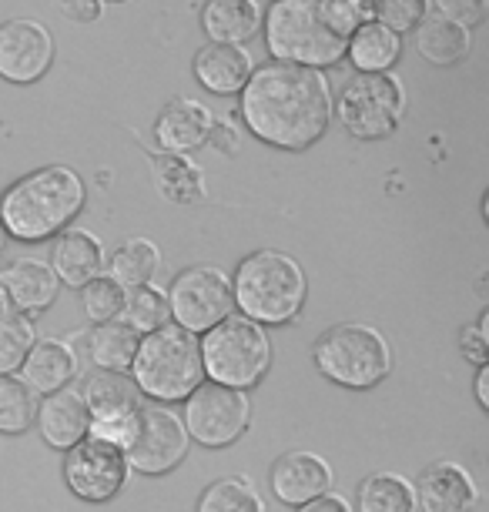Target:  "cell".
<instances>
[{"label":"cell","instance_id":"83f0119b","mask_svg":"<svg viewBox=\"0 0 489 512\" xmlns=\"http://www.w3.org/2000/svg\"><path fill=\"white\" fill-rule=\"evenodd\" d=\"M138 342L141 335H134L121 318L118 322L94 325L88 332V359L101 372H128L134 352H138Z\"/></svg>","mask_w":489,"mask_h":512},{"label":"cell","instance_id":"e0dca14e","mask_svg":"<svg viewBox=\"0 0 489 512\" xmlns=\"http://www.w3.org/2000/svg\"><path fill=\"white\" fill-rule=\"evenodd\" d=\"M0 288L7 295V305L14 308L17 315L37 318L44 315L47 308L57 302L61 295V282L51 272V265L41 262V258H14L11 265L0 272Z\"/></svg>","mask_w":489,"mask_h":512},{"label":"cell","instance_id":"d6986e66","mask_svg":"<svg viewBox=\"0 0 489 512\" xmlns=\"http://www.w3.org/2000/svg\"><path fill=\"white\" fill-rule=\"evenodd\" d=\"M78 372L81 362L71 342H64V338H37L31 352L24 355L21 369H17V379L34 395H51L67 389L78 379Z\"/></svg>","mask_w":489,"mask_h":512},{"label":"cell","instance_id":"d590c367","mask_svg":"<svg viewBox=\"0 0 489 512\" xmlns=\"http://www.w3.org/2000/svg\"><path fill=\"white\" fill-rule=\"evenodd\" d=\"M459 352L473 365L489 362V308L479 312L476 322H466L459 328Z\"/></svg>","mask_w":489,"mask_h":512},{"label":"cell","instance_id":"6da1fadb","mask_svg":"<svg viewBox=\"0 0 489 512\" xmlns=\"http://www.w3.org/2000/svg\"><path fill=\"white\" fill-rule=\"evenodd\" d=\"M238 98L248 134L278 151H309L332 124V84L312 67L268 61L252 71Z\"/></svg>","mask_w":489,"mask_h":512},{"label":"cell","instance_id":"2e32d148","mask_svg":"<svg viewBox=\"0 0 489 512\" xmlns=\"http://www.w3.org/2000/svg\"><path fill=\"white\" fill-rule=\"evenodd\" d=\"M412 489H416V509L423 512H473L479 506L476 476L453 459L426 466L412 482Z\"/></svg>","mask_w":489,"mask_h":512},{"label":"cell","instance_id":"f6af8a7d","mask_svg":"<svg viewBox=\"0 0 489 512\" xmlns=\"http://www.w3.org/2000/svg\"><path fill=\"white\" fill-rule=\"evenodd\" d=\"M108 4H128V0H108Z\"/></svg>","mask_w":489,"mask_h":512},{"label":"cell","instance_id":"4dcf8cb0","mask_svg":"<svg viewBox=\"0 0 489 512\" xmlns=\"http://www.w3.org/2000/svg\"><path fill=\"white\" fill-rule=\"evenodd\" d=\"M121 322L131 328L134 335H151L158 328H165L171 322V308H168V295L165 288L148 282L141 288H131L124 295V312H121Z\"/></svg>","mask_w":489,"mask_h":512},{"label":"cell","instance_id":"1f68e13d","mask_svg":"<svg viewBox=\"0 0 489 512\" xmlns=\"http://www.w3.org/2000/svg\"><path fill=\"white\" fill-rule=\"evenodd\" d=\"M37 399L17 375H0V436H24L34 429Z\"/></svg>","mask_w":489,"mask_h":512},{"label":"cell","instance_id":"f546056e","mask_svg":"<svg viewBox=\"0 0 489 512\" xmlns=\"http://www.w3.org/2000/svg\"><path fill=\"white\" fill-rule=\"evenodd\" d=\"M195 512H268V502L248 476H225L208 482Z\"/></svg>","mask_w":489,"mask_h":512},{"label":"cell","instance_id":"ffe728a7","mask_svg":"<svg viewBox=\"0 0 489 512\" xmlns=\"http://www.w3.org/2000/svg\"><path fill=\"white\" fill-rule=\"evenodd\" d=\"M215 128V114L205 104L191 101V98H171L161 108L155 121V141L158 151L168 154H191L198 148H205Z\"/></svg>","mask_w":489,"mask_h":512},{"label":"cell","instance_id":"9c48e42d","mask_svg":"<svg viewBox=\"0 0 489 512\" xmlns=\"http://www.w3.org/2000/svg\"><path fill=\"white\" fill-rule=\"evenodd\" d=\"M81 399L88 405V436L108 446L128 452L141 425L145 395L131 382L128 372H101L94 369L81 382Z\"/></svg>","mask_w":489,"mask_h":512},{"label":"cell","instance_id":"e575fe53","mask_svg":"<svg viewBox=\"0 0 489 512\" xmlns=\"http://www.w3.org/2000/svg\"><path fill=\"white\" fill-rule=\"evenodd\" d=\"M426 14H429V0H376L372 21H379L382 27H389V31H396L402 37L416 31Z\"/></svg>","mask_w":489,"mask_h":512},{"label":"cell","instance_id":"ab89813d","mask_svg":"<svg viewBox=\"0 0 489 512\" xmlns=\"http://www.w3.org/2000/svg\"><path fill=\"white\" fill-rule=\"evenodd\" d=\"M208 141H215V148L222 151V154H235L238 151V134H235V128L228 121H218L215 118L212 138H208Z\"/></svg>","mask_w":489,"mask_h":512},{"label":"cell","instance_id":"8fae6325","mask_svg":"<svg viewBox=\"0 0 489 512\" xmlns=\"http://www.w3.org/2000/svg\"><path fill=\"white\" fill-rule=\"evenodd\" d=\"M188 439L201 449H228L252 425V399L248 392L225 389L215 382H201L185 399L181 412Z\"/></svg>","mask_w":489,"mask_h":512},{"label":"cell","instance_id":"7402d4cb","mask_svg":"<svg viewBox=\"0 0 489 512\" xmlns=\"http://www.w3.org/2000/svg\"><path fill=\"white\" fill-rule=\"evenodd\" d=\"M195 81L215 98H232L242 94L248 77L255 71V61L245 47H228V44H205L195 54Z\"/></svg>","mask_w":489,"mask_h":512},{"label":"cell","instance_id":"f1b7e54d","mask_svg":"<svg viewBox=\"0 0 489 512\" xmlns=\"http://www.w3.org/2000/svg\"><path fill=\"white\" fill-rule=\"evenodd\" d=\"M359 512H416V489L399 472H372L356 492Z\"/></svg>","mask_w":489,"mask_h":512},{"label":"cell","instance_id":"4fadbf2b","mask_svg":"<svg viewBox=\"0 0 489 512\" xmlns=\"http://www.w3.org/2000/svg\"><path fill=\"white\" fill-rule=\"evenodd\" d=\"M131 469L121 449L108 446L98 439H81L74 449L64 452V482L74 499L91 502V506H104L111 502L128 482Z\"/></svg>","mask_w":489,"mask_h":512},{"label":"cell","instance_id":"4316f807","mask_svg":"<svg viewBox=\"0 0 489 512\" xmlns=\"http://www.w3.org/2000/svg\"><path fill=\"white\" fill-rule=\"evenodd\" d=\"M158 268H161V251H158L155 241L128 238L124 245L114 248V255L104 262V275L114 278L124 292H131V288L155 282Z\"/></svg>","mask_w":489,"mask_h":512},{"label":"cell","instance_id":"60d3db41","mask_svg":"<svg viewBox=\"0 0 489 512\" xmlns=\"http://www.w3.org/2000/svg\"><path fill=\"white\" fill-rule=\"evenodd\" d=\"M476 402H479V409L489 412V362L476 365Z\"/></svg>","mask_w":489,"mask_h":512},{"label":"cell","instance_id":"ac0fdd59","mask_svg":"<svg viewBox=\"0 0 489 512\" xmlns=\"http://www.w3.org/2000/svg\"><path fill=\"white\" fill-rule=\"evenodd\" d=\"M104 241L88 228H67L57 235L51 245V272L57 275V282L64 288H81L94 282L98 275H104Z\"/></svg>","mask_w":489,"mask_h":512},{"label":"cell","instance_id":"8992f818","mask_svg":"<svg viewBox=\"0 0 489 512\" xmlns=\"http://www.w3.org/2000/svg\"><path fill=\"white\" fill-rule=\"evenodd\" d=\"M312 362L339 389L369 392L392 375V345L376 325L342 322L315 338Z\"/></svg>","mask_w":489,"mask_h":512},{"label":"cell","instance_id":"b9f144b4","mask_svg":"<svg viewBox=\"0 0 489 512\" xmlns=\"http://www.w3.org/2000/svg\"><path fill=\"white\" fill-rule=\"evenodd\" d=\"M345 4L359 14V21H372V14H376V0H345Z\"/></svg>","mask_w":489,"mask_h":512},{"label":"cell","instance_id":"ee69618b","mask_svg":"<svg viewBox=\"0 0 489 512\" xmlns=\"http://www.w3.org/2000/svg\"><path fill=\"white\" fill-rule=\"evenodd\" d=\"M4 238H7V235H4V228H0V251H4Z\"/></svg>","mask_w":489,"mask_h":512},{"label":"cell","instance_id":"30bf717a","mask_svg":"<svg viewBox=\"0 0 489 512\" xmlns=\"http://www.w3.org/2000/svg\"><path fill=\"white\" fill-rule=\"evenodd\" d=\"M165 295L175 325L191 335H205L208 328L235 315L232 275L218 265H188L175 275Z\"/></svg>","mask_w":489,"mask_h":512},{"label":"cell","instance_id":"9a60e30c","mask_svg":"<svg viewBox=\"0 0 489 512\" xmlns=\"http://www.w3.org/2000/svg\"><path fill=\"white\" fill-rule=\"evenodd\" d=\"M332 482H335L332 462L312 449L282 452V456L272 462V469H268L272 496L282 502V506H292V509L325 496V492L332 489Z\"/></svg>","mask_w":489,"mask_h":512},{"label":"cell","instance_id":"7bdbcfd3","mask_svg":"<svg viewBox=\"0 0 489 512\" xmlns=\"http://www.w3.org/2000/svg\"><path fill=\"white\" fill-rule=\"evenodd\" d=\"M4 315H11V305H7V295H4V288H0V318Z\"/></svg>","mask_w":489,"mask_h":512},{"label":"cell","instance_id":"7a4b0ae2","mask_svg":"<svg viewBox=\"0 0 489 512\" xmlns=\"http://www.w3.org/2000/svg\"><path fill=\"white\" fill-rule=\"evenodd\" d=\"M359 24V14L345 0H272L262 14L272 61L312 71L339 64Z\"/></svg>","mask_w":489,"mask_h":512},{"label":"cell","instance_id":"74e56055","mask_svg":"<svg viewBox=\"0 0 489 512\" xmlns=\"http://www.w3.org/2000/svg\"><path fill=\"white\" fill-rule=\"evenodd\" d=\"M54 4L74 24H94L101 17V0H54Z\"/></svg>","mask_w":489,"mask_h":512},{"label":"cell","instance_id":"d4e9b609","mask_svg":"<svg viewBox=\"0 0 489 512\" xmlns=\"http://www.w3.org/2000/svg\"><path fill=\"white\" fill-rule=\"evenodd\" d=\"M345 57L359 74H389L402 57V37L379 21H362L349 37Z\"/></svg>","mask_w":489,"mask_h":512},{"label":"cell","instance_id":"7c38bea8","mask_svg":"<svg viewBox=\"0 0 489 512\" xmlns=\"http://www.w3.org/2000/svg\"><path fill=\"white\" fill-rule=\"evenodd\" d=\"M191 439L185 432V422L181 415L171 409V405H145L141 409V425L138 436H134L131 449L124 452L131 472H141V476H168L175 472L181 462L188 459Z\"/></svg>","mask_w":489,"mask_h":512},{"label":"cell","instance_id":"277c9868","mask_svg":"<svg viewBox=\"0 0 489 512\" xmlns=\"http://www.w3.org/2000/svg\"><path fill=\"white\" fill-rule=\"evenodd\" d=\"M235 308L262 328L289 325L302 315L309 298V278L302 262H295L289 251L258 248L238 262L232 275Z\"/></svg>","mask_w":489,"mask_h":512},{"label":"cell","instance_id":"ba28073f","mask_svg":"<svg viewBox=\"0 0 489 512\" xmlns=\"http://www.w3.org/2000/svg\"><path fill=\"white\" fill-rule=\"evenodd\" d=\"M406 104V88L396 74H356L342 84L332 118L356 141H382L399 131Z\"/></svg>","mask_w":489,"mask_h":512},{"label":"cell","instance_id":"836d02e7","mask_svg":"<svg viewBox=\"0 0 489 512\" xmlns=\"http://www.w3.org/2000/svg\"><path fill=\"white\" fill-rule=\"evenodd\" d=\"M124 288L114 282L108 275H98L94 282H88L81 288V305H84V315L91 318L94 325H104V322H118L121 312H124Z\"/></svg>","mask_w":489,"mask_h":512},{"label":"cell","instance_id":"f35d334b","mask_svg":"<svg viewBox=\"0 0 489 512\" xmlns=\"http://www.w3.org/2000/svg\"><path fill=\"white\" fill-rule=\"evenodd\" d=\"M295 512H356V506L349 502V496H342V492L329 489L325 496L305 502V506H299Z\"/></svg>","mask_w":489,"mask_h":512},{"label":"cell","instance_id":"3957f363","mask_svg":"<svg viewBox=\"0 0 489 512\" xmlns=\"http://www.w3.org/2000/svg\"><path fill=\"white\" fill-rule=\"evenodd\" d=\"M88 205V181L71 164H44L0 195V228L14 241H47L71 228Z\"/></svg>","mask_w":489,"mask_h":512},{"label":"cell","instance_id":"44dd1931","mask_svg":"<svg viewBox=\"0 0 489 512\" xmlns=\"http://www.w3.org/2000/svg\"><path fill=\"white\" fill-rule=\"evenodd\" d=\"M88 405L81 399V389H61L51 392L44 399H37L34 425L41 432V439L57 452L74 449L81 439H88Z\"/></svg>","mask_w":489,"mask_h":512},{"label":"cell","instance_id":"5bb4252c","mask_svg":"<svg viewBox=\"0 0 489 512\" xmlns=\"http://www.w3.org/2000/svg\"><path fill=\"white\" fill-rule=\"evenodd\" d=\"M54 64V37L41 21L14 17L0 24V77L7 84H34Z\"/></svg>","mask_w":489,"mask_h":512},{"label":"cell","instance_id":"d6a6232c","mask_svg":"<svg viewBox=\"0 0 489 512\" xmlns=\"http://www.w3.org/2000/svg\"><path fill=\"white\" fill-rule=\"evenodd\" d=\"M37 342L34 318L27 315H4L0 318V375H17L24 355Z\"/></svg>","mask_w":489,"mask_h":512},{"label":"cell","instance_id":"484cf974","mask_svg":"<svg viewBox=\"0 0 489 512\" xmlns=\"http://www.w3.org/2000/svg\"><path fill=\"white\" fill-rule=\"evenodd\" d=\"M416 51L436 67H453L466 61L473 51V31L453 21H443L436 14H426L416 27Z\"/></svg>","mask_w":489,"mask_h":512},{"label":"cell","instance_id":"5b68a950","mask_svg":"<svg viewBox=\"0 0 489 512\" xmlns=\"http://www.w3.org/2000/svg\"><path fill=\"white\" fill-rule=\"evenodd\" d=\"M128 375L138 385V392L151 402L158 405L185 402L205 382L198 335L185 332L175 322L145 335L138 342V352H134Z\"/></svg>","mask_w":489,"mask_h":512},{"label":"cell","instance_id":"603a6c76","mask_svg":"<svg viewBox=\"0 0 489 512\" xmlns=\"http://www.w3.org/2000/svg\"><path fill=\"white\" fill-rule=\"evenodd\" d=\"M201 31L208 34V44L242 47L262 31V7L258 0H205Z\"/></svg>","mask_w":489,"mask_h":512},{"label":"cell","instance_id":"8d00e7d4","mask_svg":"<svg viewBox=\"0 0 489 512\" xmlns=\"http://www.w3.org/2000/svg\"><path fill=\"white\" fill-rule=\"evenodd\" d=\"M429 4H433L436 17L466 27V31H473L486 17V0H429Z\"/></svg>","mask_w":489,"mask_h":512},{"label":"cell","instance_id":"52a82bcc","mask_svg":"<svg viewBox=\"0 0 489 512\" xmlns=\"http://www.w3.org/2000/svg\"><path fill=\"white\" fill-rule=\"evenodd\" d=\"M205 382L225 389L252 392L272 369V338L245 315H228L225 322L198 335Z\"/></svg>","mask_w":489,"mask_h":512},{"label":"cell","instance_id":"cb8c5ba5","mask_svg":"<svg viewBox=\"0 0 489 512\" xmlns=\"http://www.w3.org/2000/svg\"><path fill=\"white\" fill-rule=\"evenodd\" d=\"M151 175H155V188L158 195L171 201V205H198L208 195L205 185V171L201 164H195L188 154H168V151H155L151 154Z\"/></svg>","mask_w":489,"mask_h":512}]
</instances>
